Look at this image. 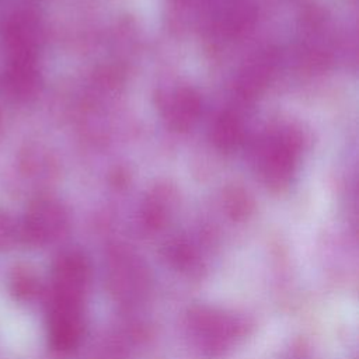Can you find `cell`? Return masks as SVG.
Segmentation results:
<instances>
[{"label": "cell", "mask_w": 359, "mask_h": 359, "mask_svg": "<svg viewBox=\"0 0 359 359\" xmlns=\"http://www.w3.org/2000/svg\"><path fill=\"white\" fill-rule=\"evenodd\" d=\"M245 325L240 316L209 306H196L187 317L192 341L209 355H220L231 348L244 335Z\"/></svg>", "instance_id": "cell-1"}, {"label": "cell", "mask_w": 359, "mask_h": 359, "mask_svg": "<svg viewBox=\"0 0 359 359\" xmlns=\"http://www.w3.org/2000/svg\"><path fill=\"white\" fill-rule=\"evenodd\" d=\"M21 245L48 247L60 241L69 227L65 208L52 198H36L18 220Z\"/></svg>", "instance_id": "cell-2"}, {"label": "cell", "mask_w": 359, "mask_h": 359, "mask_svg": "<svg viewBox=\"0 0 359 359\" xmlns=\"http://www.w3.org/2000/svg\"><path fill=\"white\" fill-rule=\"evenodd\" d=\"M90 264L79 251L59 254L50 268L45 300L86 303L90 287Z\"/></svg>", "instance_id": "cell-3"}, {"label": "cell", "mask_w": 359, "mask_h": 359, "mask_svg": "<svg viewBox=\"0 0 359 359\" xmlns=\"http://www.w3.org/2000/svg\"><path fill=\"white\" fill-rule=\"evenodd\" d=\"M150 285L146 264L128 250L114 251L107 264V286L112 297L122 304L142 300Z\"/></svg>", "instance_id": "cell-4"}, {"label": "cell", "mask_w": 359, "mask_h": 359, "mask_svg": "<svg viewBox=\"0 0 359 359\" xmlns=\"http://www.w3.org/2000/svg\"><path fill=\"white\" fill-rule=\"evenodd\" d=\"M84 331V304L46 300V337L53 352H73L80 345Z\"/></svg>", "instance_id": "cell-5"}, {"label": "cell", "mask_w": 359, "mask_h": 359, "mask_svg": "<svg viewBox=\"0 0 359 359\" xmlns=\"http://www.w3.org/2000/svg\"><path fill=\"white\" fill-rule=\"evenodd\" d=\"M1 41L8 60H36L42 42L38 17L27 10L7 15L1 27Z\"/></svg>", "instance_id": "cell-6"}, {"label": "cell", "mask_w": 359, "mask_h": 359, "mask_svg": "<svg viewBox=\"0 0 359 359\" xmlns=\"http://www.w3.org/2000/svg\"><path fill=\"white\" fill-rule=\"evenodd\" d=\"M36 60H7L0 76V91L13 102H28L39 91Z\"/></svg>", "instance_id": "cell-7"}, {"label": "cell", "mask_w": 359, "mask_h": 359, "mask_svg": "<svg viewBox=\"0 0 359 359\" xmlns=\"http://www.w3.org/2000/svg\"><path fill=\"white\" fill-rule=\"evenodd\" d=\"M10 297L18 304H34L46 296V283L36 268L27 262L10 266L6 279Z\"/></svg>", "instance_id": "cell-8"}, {"label": "cell", "mask_w": 359, "mask_h": 359, "mask_svg": "<svg viewBox=\"0 0 359 359\" xmlns=\"http://www.w3.org/2000/svg\"><path fill=\"white\" fill-rule=\"evenodd\" d=\"M17 245H21L18 219L0 209V252L11 251Z\"/></svg>", "instance_id": "cell-9"}, {"label": "cell", "mask_w": 359, "mask_h": 359, "mask_svg": "<svg viewBox=\"0 0 359 359\" xmlns=\"http://www.w3.org/2000/svg\"><path fill=\"white\" fill-rule=\"evenodd\" d=\"M0 128H1V115H0Z\"/></svg>", "instance_id": "cell-10"}]
</instances>
